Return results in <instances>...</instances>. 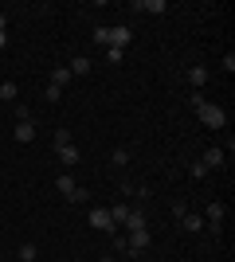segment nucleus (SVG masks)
<instances>
[{
  "label": "nucleus",
  "mask_w": 235,
  "mask_h": 262,
  "mask_svg": "<svg viewBox=\"0 0 235 262\" xmlns=\"http://www.w3.org/2000/svg\"><path fill=\"white\" fill-rule=\"evenodd\" d=\"M55 188H59V192H63V196H67V200H71V192H75V188H78V184H75V180H71V176H67V172H63V176H59V180H55Z\"/></svg>",
  "instance_id": "16"
},
{
  "label": "nucleus",
  "mask_w": 235,
  "mask_h": 262,
  "mask_svg": "<svg viewBox=\"0 0 235 262\" xmlns=\"http://www.w3.org/2000/svg\"><path fill=\"white\" fill-rule=\"evenodd\" d=\"M192 106H196V118H200L208 129H224L227 125V114L216 106V102H208L204 94H192Z\"/></svg>",
  "instance_id": "1"
},
{
  "label": "nucleus",
  "mask_w": 235,
  "mask_h": 262,
  "mask_svg": "<svg viewBox=\"0 0 235 262\" xmlns=\"http://www.w3.org/2000/svg\"><path fill=\"white\" fill-rule=\"evenodd\" d=\"M12 114H16V121H32V110L28 106H12Z\"/></svg>",
  "instance_id": "24"
},
{
  "label": "nucleus",
  "mask_w": 235,
  "mask_h": 262,
  "mask_svg": "<svg viewBox=\"0 0 235 262\" xmlns=\"http://www.w3.org/2000/svg\"><path fill=\"white\" fill-rule=\"evenodd\" d=\"M94 43H110V28H102V24H98V28H94Z\"/></svg>",
  "instance_id": "23"
},
{
  "label": "nucleus",
  "mask_w": 235,
  "mask_h": 262,
  "mask_svg": "<svg viewBox=\"0 0 235 262\" xmlns=\"http://www.w3.org/2000/svg\"><path fill=\"white\" fill-rule=\"evenodd\" d=\"M149 243H153V239H149V227H145V231H134V235H130V243H125V251L137 258V254L149 251Z\"/></svg>",
  "instance_id": "3"
},
{
  "label": "nucleus",
  "mask_w": 235,
  "mask_h": 262,
  "mask_svg": "<svg viewBox=\"0 0 235 262\" xmlns=\"http://www.w3.org/2000/svg\"><path fill=\"white\" fill-rule=\"evenodd\" d=\"M20 145H28V141H35V121H16V133H12Z\"/></svg>",
  "instance_id": "5"
},
{
  "label": "nucleus",
  "mask_w": 235,
  "mask_h": 262,
  "mask_svg": "<svg viewBox=\"0 0 235 262\" xmlns=\"http://www.w3.org/2000/svg\"><path fill=\"white\" fill-rule=\"evenodd\" d=\"M188 172H192V180H204V176H208V168H204V164L196 161V164H192V168H188Z\"/></svg>",
  "instance_id": "26"
},
{
  "label": "nucleus",
  "mask_w": 235,
  "mask_h": 262,
  "mask_svg": "<svg viewBox=\"0 0 235 262\" xmlns=\"http://www.w3.org/2000/svg\"><path fill=\"white\" fill-rule=\"evenodd\" d=\"M110 161L118 164V168H122V164H130V149H114V153H110Z\"/></svg>",
  "instance_id": "19"
},
{
  "label": "nucleus",
  "mask_w": 235,
  "mask_h": 262,
  "mask_svg": "<svg viewBox=\"0 0 235 262\" xmlns=\"http://www.w3.org/2000/svg\"><path fill=\"white\" fill-rule=\"evenodd\" d=\"M67 82H71V71H67V67H55V71H51V86H59V90H63Z\"/></svg>",
  "instance_id": "13"
},
{
  "label": "nucleus",
  "mask_w": 235,
  "mask_h": 262,
  "mask_svg": "<svg viewBox=\"0 0 235 262\" xmlns=\"http://www.w3.org/2000/svg\"><path fill=\"white\" fill-rule=\"evenodd\" d=\"M67 71H71V78H75V75H90V59H87V55H75Z\"/></svg>",
  "instance_id": "11"
},
{
  "label": "nucleus",
  "mask_w": 235,
  "mask_h": 262,
  "mask_svg": "<svg viewBox=\"0 0 235 262\" xmlns=\"http://www.w3.org/2000/svg\"><path fill=\"white\" fill-rule=\"evenodd\" d=\"M220 219H224V204H220V200H212V204H208V211H204V227H208V231H220Z\"/></svg>",
  "instance_id": "4"
},
{
  "label": "nucleus",
  "mask_w": 235,
  "mask_h": 262,
  "mask_svg": "<svg viewBox=\"0 0 235 262\" xmlns=\"http://www.w3.org/2000/svg\"><path fill=\"white\" fill-rule=\"evenodd\" d=\"M90 227H98V231H106V235H114L118 231V223L110 219V208H90Z\"/></svg>",
  "instance_id": "2"
},
{
  "label": "nucleus",
  "mask_w": 235,
  "mask_h": 262,
  "mask_svg": "<svg viewBox=\"0 0 235 262\" xmlns=\"http://www.w3.org/2000/svg\"><path fill=\"white\" fill-rule=\"evenodd\" d=\"M51 141H55V149H63V145H71V129H55V137H51Z\"/></svg>",
  "instance_id": "20"
},
{
  "label": "nucleus",
  "mask_w": 235,
  "mask_h": 262,
  "mask_svg": "<svg viewBox=\"0 0 235 262\" xmlns=\"http://www.w3.org/2000/svg\"><path fill=\"white\" fill-rule=\"evenodd\" d=\"M55 157H59V161H63V164H67V168H75V164L82 161V153H78L75 145H63V149H55Z\"/></svg>",
  "instance_id": "8"
},
{
  "label": "nucleus",
  "mask_w": 235,
  "mask_h": 262,
  "mask_svg": "<svg viewBox=\"0 0 235 262\" xmlns=\"http://www.w3.org/2000/svg\"><path fill=\"white\" fill-rule=\"evenodd\" d=\"M180 227L196 235V231H204V215H192V211H184V215H180Z\"/></svg>",
  "instance_id": "10"
},
{
  "label": "nucleus",
  "mask_w": 235,
  "mask_h": 262,
  "mask_svg": "<svg viewBox=\"0 0 235 262\" xmlns=\"http://www.w3.org/2000/svg\"><path fill=\"white\" fill-rule=\"evenodd\" d=\"M200 164H204V168H220V164H224V149H208Z\"/></svg>",
  "instance_id": "12"
},
{
  "label": "nucleus",
  "mask_w": 235,
  "mask_h": 262,
  "mask_svg": "<svg viewBox=\"0 0 235 262\" xmlns=\"http://www.w3.org/2000/svg\"><path fill=\"white\" fill-rule=\"evenodd\" d=\"M102 262H114V258H102Z\"/></svg>",
  "instance_id": "28"
},
{
  "label": "nucleus",
  "mask_w": 235,
  "mask_h": 262,
  "mask_svg": "<svg viewBox=\"0 0 235 262\" xmlns=\"http://www.w3.org/2000/svg\"><path fill=\"white\" fill-rule=\"evenodd\" d=\"M188 82H192L196 90H200L204 82H208V71H204V67H192V71H188Z\"/></svg>",
  "instance_id": "15"
},
{
  "label": "nucleus",
  "mask_w": 235,
  "mask_h": 262,
  "mask_svg": "<svg viewBox=\"0 0 235 262\" xmlns=\"http://www.w3.org/2000/svg\"><path fill=\"white\" fill-rule=\"evenodd\" d=\"M149 223H145V211L141 208H130V215H125V231H145Z\"/></svg>",
  "instance_id": "7"
},
{
  "label": "nucleus",
  "mask_w": 235,
  "mask_h": 262,
  "mask_svg": "<svg viewBox=\"0 0 235 262\" xmlns=\"http://www.w3.org/2000/svg\"><path fill=\"white\" fill-rule=\"evenodd\" d=\"M134 8L149 12V16H161V12H168V4H165V0H134Z\"/></svg>",
  "instance_id": "6"
},
{
  "label": "nucleus",
  "mask_w": 235,
  "mask_h": 262,
  "mask_svg": "<svg viewBox=\"0 0 235 262\" xmlns=\"http://www.w3.org/2000/svg\"><path fill=\"white\" fill-rule=\"evenodd\" d=\"M87 200H90L87 188H75V192H71V204H87Z\"/></svg>",
  "instance_id": "25"
},
{
  "label": "nucleus",
  "mask_w": 235,
  "mask_h": 262,
  "mask_svg": "<svg viewBox=\"0 0 235 262\" xmlns=\"http://www.w3.org/2000/svg\"><path fill=\"white\" fill-rule=\"evenodd\" d=\"M8 43V12H0V47Z\"/></svg>",
  "instance_id": "22"
},
{
  "label": "nucleus",
  "mask_w": 235,
  "mask_h": 262,
  "mask_svg": "<svg viewBox=\"0 0 235 262\" xmlns=\"http://www.w3.org/2000/svg\"><path fill=\"white\" fill-rule=\"evenodd\" d=\"M44 98L51 102V106H55V102L63 98V90H59V86H51V82H47V90H44Z\"/></svg>",
  "instance_id": "21"
},
{
  "label": "nucleus",
  "mask_w": 235,
  "mask_h": 262,
  "mask_svg": "<svg viewBox=\"0 0 235 262\" xmlns=\"http://www.w3.org/2000/svg\"><path fill=\"white\" fill-rule=\"evenodd\" d=\"M0 98H4V102H16V98H20V86H16V82H0Z\"/></svg>",
  "instance_id": "14"
},
{
  "label": "nucleus",
  "mask_w": 235,
  "mask_h": 262,
  "mask_svg": "<svg viewBox=\"0 0 235 262\" xmlns=\"http://www.w3.org/2000/svg\"><path fill=\"white\" fill-rule=\"evenodd\" d=\"M125 215H130V204H114V208H110V219L118 223V227L125 223Z\"/></svg>",
  "instance_id": "17"
},
{
  "label": "nucleus",
  "mask_w": 235,
  "mask_h": 262,
  "mask_svg": "<svg viewBox=\"0 0 235 262\" xmlns=\"http://www.w3.org/2000/svg\"><path fill=\"white\" fill-rule=\"evenodd\" d=\"M35 254H39L35 243H24V247H20V262H35Z\"/></svg>",
  "instance_id": "18"
},
{
  "label": "nucleus",
  "mask_w": 235,
  "mask_h": 262,
  "mask_svg": "<svg viewBox=\"0 0 235 262\" xmlns=\"http://www.w3.org/2000/svg\"><path fill=\"white\" fill-rule=\"evenodd\" d=\"M106 63L118 67V63H122V51H118V47H110V51H106Z\"/></svg>",
  "instance_id": "27"
},
{
  "label": "nucleus",
  "mask_w": 235,
  "mask_h": 262,
  "mask_svg": "<svg viewBox=\"0 0 235 262\" xmlns=\"http://www.w3.org/2000/svg\"><path fill=\"white\" fill-rule=\"evenodd\" d=\"M130 39H134V32H130V28H110V47H118V51H122Z\"/></svg>",
  "instance_id": "9"
}]
</instances>
